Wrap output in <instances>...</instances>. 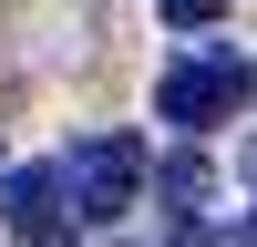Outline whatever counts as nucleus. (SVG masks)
<instances>
[{"instance_id":"1","label":"nucleus","mask_w":257,"mask_h":247,"mask_svg":"<svg viewBox=\"0 0 257 247\" xmlns=\"http://www.w3.org/2000/svg\"><path fill=\"white\" fill-rule=\"evenodd\" d=\"M144 134H82L72 155H62V196H72V216L82 226H113L123 206L144 196Z\"/></svg>"},{"instance_id":"2","label":"nucleus","mask_w":257,"mask_h":247,"mask_svg":"<svg viewBox=\"0 0 257 247\" xmlns=\"http://www.w3.org/2000/svg\"><path fill=\"white\" fill-rule=\"evenodd\" d=\"M247 103V72L226 52H196V62H175V72L155 82V124H185V134H206V124H226Z\"/></svg>"},{"instance_id":"3","label":"nucleus","mask_w":257,"mask_h":247,"mask_svg":"<svg viewBox=\"0 0 257 247\" xmlns=\"http://www.w3.org/2000/svg\"><path fill=\"white\" fill-rule=\"evenodd\" d=\"M62 165H21L11 185H0V226H11L21 247H62Z\"/></svg>"},{"instance_id":"4","label":"nucleus","mask_w":257,"mask_h":247,"mask_svg":"<svg viewBox=\"0 0 257 247\" xmlns=\"http://www.w3.org/2000/svg\"><path fill=\"white\" fill-rule=\"evenodd\" d=\"M155 196L175 206V216H206V196H216V165H206L196 144H175V155L155 165Z\"/></svg>"},{"instance_id":"5","label":"nucleus","mask_w":257,"mask_h":247,"mask_svg":"<svg viewBox=\"0 0 257 247\" xmlns=\"http://www.w3.org/2000/svg\"><path fill=\"white\" fill-rule=\"evenodd\" d=\"M155 11L175 21V31H216V11H226V0H155Z\"/></svg>"},{"instance_id":"6","label":"nucleus","mask_w":257,"mask_h":247,"mask_svg":"<svg viewBox=\"0 0 257 247\" xmlns=\"http://www.w3.org/2000/svg\"><path fill=\"white\" fill-rule=\"evenodd\" d=\"M175 247H226V226H206V216H175Z\"/></svg>"},{"instance_id":"7","label":"nucleus","mask_w":257,"mask_h":247,"mask_svg":"<svg viewBox=\"0 0 257 247\" xmlns=\"http://www.w3.org/2000/svg\"><path fill=\"white\" fill-rule=\"evenodd\" d=\"M237 165H247V185H257V134H247V155H237Z\"/></svg>"},{"instance_id":"8","label":"nucleus","mask_w":257,"mask_h":247,"mask_svg":"<svg viewBox=\"0 0 257 247\" xmlns=\"http://www.w3.org/2000/svg\"><path fill=\"white\" fill-rule=\"evenodd\" d=\"M247 93H257V72H247Z\"/></svg>"},{"instance_id":"9","label":"nucleus","mask_w":257,"mask_h":247,"mask_svg":"<svg viewBox=\"0 0 257 247\" xmlns=\"http://www.w3.org/2000/svg\"><path fill=\"white\" fill-rule=\"evenodd\" d=\"M113 247H134V237H113Z\"/></svg>"}]
</instances>
